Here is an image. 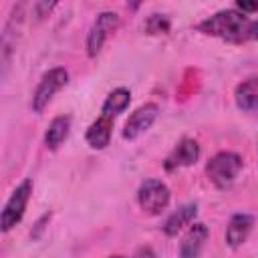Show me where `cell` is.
Masks as SVG:
<instances>
[{
    "instance_id": "44dd1931",
    "label": "cell",
    "mask_w": 258,
    "mask_h": 258,
    "mask_svg": "<svg viewBox=\"0 0 258 258\" xmlns=\"http://www.w3.org/2000/svg\"><path fill=\"white\" fill-rule=\"evenodd\" d=\"M109 258H125V256H121V254H113V256H109Z\"/></svg>"
},
{
    "instance_id": "5bb4252c",
    "label": "cell",
    "mask_w": 258,
    "mask_h": 258,
    "mask_svg": "<svg viewBox=\"0 0 258 258\" xmlns=\"http://www.w3.org/2000/svg\"><path fill=\"white\" fill-rule=\"evenodd\" d=\"M234 101L240 111H258V77L244 79L234 91Z\"/></svg>"
},
{
    "instance_id": "7c38bea8",
    "label": "cell",
    "mask_w": 258,
    "mask_h": 258,
    "mask_svg": "<svg viewBox=\"0 0 258 258\" xmlns=\"http://www.w3.org/2000/svg\"><path fill=\"white\" fill-rule=\"evenodd\" d=\"M111 133H113V119L111 117H105V115H99L87 129L85 133V141L91 149H105L109 143H111Z\"/></svg>"
},
{
    "instance_id": "7a4b0ae2",
    "label": "cell",
    "mask_w": 258,
    "mask_h": 258,
    "mask_svg": "<svg viewBox=\"0 0 258 258\" xmlns=\"http://www.w3.org/2000/svg\"><path fill=\"white\" fill-rule=\"evenodd\" d=\"M242 165H244V161H242L240 153H236V151H218L206 163V175H208V179L214 187L226 189L236 181V177L242 171Z\"/></svg>"
},
{
    "instance_id": "52a82bcc",
    "label": "cell",
    "mask_w": 258,
    "mask_h": 258,
    "mask_svg": "<svg viewBox=\"0 0 258 258\" xmlns=\"http://www.w3.org/2000/svg\"><path fill=\"white\" fill-rule=\"evenodd\" d=\"M157 117H159V105H157V103H143V105L137 107V109L129 115V119L125 121L123 131H121L123 139L133 141V139L141 137V135L155 123Z\"/></svg>"
},
{
    "instance_id": "ba28073f",
    "label": "cell",
    "mask_w": 258,
    "mask_h": 258,
    "mask_svg": "<svg viewBox=\"0 0 258 258\" xmlns=\"http://www.w3.org/2000/svg\"><path fill=\"white\" fill-rule=\"evenodd\" d=\"M210 240V228L204 222H194L181 236L177 254L179 258H200Z\"/></svg>"
},
{
    "instance_id": "2e32d148",
    "label": "cell",
    "mask_w": 258,
    "mask_h": 258,
    "mask_svg": "<svg viewBox=\"0 0 258 258\" xmlns=\"http://www.w3.org/2000/svg\"><path fill=\"white\" fill-rule=\"evenodd\" d=\"M145 32L147 34H167L169 28H171V20L167 14H159V12H153L145 18V24H143Z\"/></svg>"
},
{
    "instance_id": "ffe728a7",
    "label": "cell",
    "mask_w": 258,
    "mask_h": 258,
    "mask_svg": "<svg viewBox=\"0 0 258 258\" xmlns=\"http://www.w3.org/2000/svg\"><path fill=\"white\" fill-rule=\"evenodd\" d=\"M248 40H258V20L252 22L250 32H248Z\"/></svg>"
},
{
    "instance_id": "30bf717a",
    "label": "cell",
    "mask_w": 258,
    "mask_h": 258,
    "mask_svg": "<svg viewBox=\"0 0 258 258\" xmlns=\"http://www.w3.org/2000/svg\"><path fill=\"white\" fill-rule=\"evenodd\" d=\"M252 230H254V216L252 214H246V212L234 214L228 220V226H226V234H224L226 244L230 248H234V250L240 248L248 240Z\"/></svg>"
},
{
    "instance_id": "277c9868",
    "label": "cell",
    "mask_w": 258,
    "mask_h": 258,
    "mask_svg": "<svg viewBox=\"0 0 258 258\" xmlns=\"http://www.w3.org/2000/svg\"><path fill=\"white\" fill-rule=\"evenodd\" d=\"M67 83H69V71H67L64 67L48 69V71L40 77V81H38V85H36V89H34V93H32V99H30L32 111H34V113H42V111L48 107V103L54 99V95H56Z\"/></svg>"
},
{
    "instance_id": "6da1fadb",
    "label": "cell",
    "mask_w": 258,
    "mask_h": 258,
    "mask_svg": "<svg viewBox=\"0 0 258 258\" xmlns=\"http://www.w3.org/2000/svg\"><path fill=\"white\" fill-rule=\"evenodd\" d=\"M252 22L254 20L248 14L240 12L238 8H224L204 18L196 26V30L206 36H216L226 42L240 44V42H248V32H250Z\"/></svg>"
},
{
    "instance_id": "9a60e30c",
    "label": "cell",
    "mask_w": 258,
    "mask_h": 258,
    "mask_svg": "<svg viewBox=\"0 0 258 258\" xmlns=\"http://www.w3.org/2000/svg\"><path fill=\"white\" fill-rule=\"evenodd\" d=\"M129 103H131V91L125 87H117L105 97V101L101 105V115L115 119L129 107Z\"/></svg>"
},
{
    "instance_id": "ac0fdd59",
    "label": "cell",
    "mask_w": 258,
    "mask_h": 258,
    "mask_svg": "<svg viewBox=\"0 0 258 258\" xmlns=\"http://www.w3.org/2000/svg\"><path fill=\"white\" fill-rule=\"evenodd\" d=\"M234 8H238L240 12H244V14H254V12H258V2H252V0H238L236 4H234Z\"/></svg>"
},
{
    "instance_id": "4fadbf2b",
    "label": "cell",
    "mask_w": 258,
    "mask_h": 258,
    "mask_svg": "<svg viewBox=\"0 0 258 258\" xmlns=\"http://www.w3.org/2000/svg\"><path fill=\"white\" fill-rule=\"evenodd\" d=\"M71 123H73L71 115H58L48 123L46 131H44V147L48 151H56L67 141V137L71 133Z\"/></svg>"
},
{
    "instance_id": "8992f818",
    "label": "cell",
    "mask_w": 258,
    "mask_h": 258,
    "mask_svg": "<svg viewBox=\"0 0 258 258\" xmlns=\"http://www.w3.org/2000/svg\"><path fill=\"white\" fill-rule=\"evenodd\" d=\"M121 24V18L117 12H111V10H103L97 14V18L93 20L89 32H87V42H85V48H87V54L89 58H95L101 48L105 46L107 38L119 28Z\"/></svg>"
},
{
    "instance_id": "e0dca14e",
    "label": "cell",
    "mask_w": 258,
    "mask_h": 258,
    "mask_svg": "<svg viewBox=\"0 0 258 258\" xmlns=\"http://www.w3.org/2000/svg\"><path fill=\"white\" fill-rule=\"evenodd\" d=\"M54 6H56V2H36V4L32 6V10H34L36 18H44V16H48V12H50Z\"/></svg>"
},
{
    "instance_id": "d6986e66",
    "label": "cell",
    "mask_w": 258,
    "mask_h": 258,
    "mask_svg": "<svg viewBox=\"0 0 258 258\" xmlns=\"http://www.w3.org/2000/svg\"><path fill=\"white\" fill-rule=\"evenodd\" d=\"M131 258H157V256H155V252H153L151 246H139V248L133 252Z\"/></svg>"
},
{
    "instance_id": "5b68a950",
    "label": "cell",
    "mask_w": 258,
    "mask_h": 258,
    "mask_svg": "<svg viewBox=\"0 0 258 258\" xmlns=\"http://www.w3.org/2000/svg\"><path fill=\"white\" fill-rule=\"evenodd\" d=\"M169 200H171L169 187L155 177H147L145 181H141L137 189V204L149 216H159L169 206Z\"/></svg>"
},
{
    "instance_id": "3957f363",
    "label": "cell",
    "mask_w": 258,
    "mask_h": 258,
    "mask_svg": "<svg viewBox=\"0 0 258 258\" xmlns=\"http://www.w3.org/2000/svg\"><path fill=\"white\" fill-rule=\"evenodd\" d=\"M30 196H32V179L26 177L12 189V194L8 196V200L2 208V214H0V230L2 232H10L16 224H20V220L24 218L26 206L30 202Z\"/></svg>"
},
{
    "instance_id": "9c48e42d",
    "label": "cell",
    "mask_w": 258,
    "mask_h": 258,
    "mask_svg": "<svg viewBox=\"0 0 258 258\" xmlns=\"http://www.w3.org/2000/svg\"><path fill=\"white\" fill-rule=\"evenodd\" d=\"M198 159H200V145H198V141L191 139V137H183V139L177 141V145L165 157L163 167L167 171H173V169H179V167L194 165Z\"/></svg>"
},
{
    "instance_id": "8fae6325",
    "label": "cell",
    "mask_w": 258,
    "mask_h": 258,
    "mask_svg": "<svg viewBox=\"0 0 258 258\" xmlns=\"http://www.w3.org/2000/svg\"><path fill=\"white\" fill-rule=\"evenodd\" d=\"M196 216H198V204H194V202L181 204L177 210H173V212L165 218L161 230H163V234L169 236V238H171V236H177L181 230H187V228L196 222Z\"/></svg>"
}]
</instances>
